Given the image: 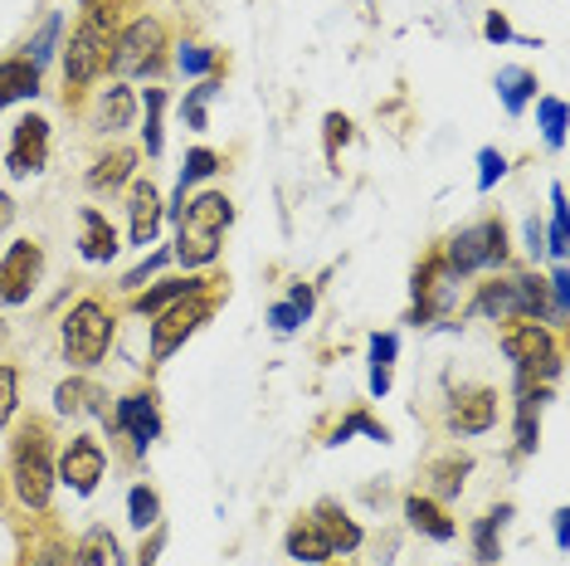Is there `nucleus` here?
Returning a JSON list of instances; mask_svg holds the SVG:
<instances>
[{
  "instance_id": "1",
  "label": "nucleus",
  "mask_w": 570,
  "mask_h": 566,
  "mask_svg": "<svg viewBox=\"0 0 570 566\" xmlns=\"http://www.w3.org/2000/svg\"><path fill=\"white\" fill-rule=\"evenodd\" d=\"M478 318H492V323H551V303H547V279L537 274H517V279H492L478 289L473 299Z\"/></svg>"
},
{
  "instance_id": "2",
  "label": "nucleus",
  "mask_w": 570,
  "mask_h": 566,
  "mask_svg": "<svg viewBox=\"0 0 570 566\" xmlns=\"http://www.w3.org/2000/svg\"><path fill=\"white\" fill-rule=\"evenodd\" d=\"M112 30H118V16L108 10V0H102V6H94L79 25H73L69 45H63V79H69L73 88H88L102 69H108Z\"/></svg>"
},
{
  "instance_id": "3",
  "label": "nucleus",
  "mask_w": 570,
  "mask_h": 566,
  "mask_svg": "<svg viewBox=\"0 0 570 566\" xmlns=\"http://www.w3.org/2000/svg\"><path fill=\"white\" fill-rule=\"evenodd\" d=\"M498 264H508V225L502 221L463 225L444 250V269L453 279H469L478 269H498Z\"/></svg>"
},
{
  "instance_id": "4",
  "label": "nucleus",
  "mask_w": 570,
  "mask_h": 566,
  "mask_svg": "<svg viewBox=\"0 0 570 566\" xmlns=\"http://www.w3.org/2000/svg\"><path fill=\"white\" fill-rule=\"evenodd\" d=\"M112 347V313L98 299H83L63 318V357L73 367H98Z\"/></svg>"
},
{
  "instance_id": "5",
  "label": "nucleus",
  "mask_w": 570,
  "mask_h": 566,
  "mask_svg": "<svg viewBox=\"0 0 570 566\" xmlns=\"http://www.w3.org/2000/svg\"><path fill=\"white\" fill-rule=\"evenodd\" d=\"M161 49H166V25H161L157 16H137V20H127L122 30L112 35V45H108V69L118 74V79H132V74L157 69Z\"/></svg>"
},
{
  "instance_id": "6",
  "label": "nucleus",
  "mask_w": 570,
  "mask_h": 566,
  "mask_svg": "<svg viewBox=\"0 0 570 566\" xmlns=\"http://www.w3.org/2000/svg\"><path fill=\"white\" fill-rule=\"evenodd\" d=\"M502 352H508V362H517L522 377H541L547 386L561 377V352H556L551 328L541 323H512L502 332Z\"/></svg>"
},
{
  "instance_id": "7",
  "label": "nucleus",
  "mask_w": 570,
  "mask_h": 566,
  "mask_svg": "<svg viewBox=\"0 0 570 566\" xmlns=\"http://www.w3.org/2000/svg\"><path fill=\"white\" fill-rule=\"evenodd\" d=\"M16 494L24 508L45 513L49 494H55V465H49V440L45 430H24V440L16 445Z\"/></svg>"
},
{
  "instance_id": "8",
  "label": "nucleus",
  "mask_w": 570,
  "mask_h": 566,
  "mask_svg": "<svg viewBox=\"0 0 570 566\" xmlns=\"http://www.w3.org/2000/svg\"><path fill=\"white\" fill-rule=\"evenodd\" d=\"M205 318H210V293H196V299H180L166 313H157L151 323V362H166L176 347H186V338L196 332Z\"/></svg>"
},
{
  "instance_id": "9",
  "label": "nucleus",
  "mask_w": 570,
  "mask_h": 566,
  "mask_svg": "<svg viewBox=\"0 0 570 566\" xmlns=\"http://www.w3.org/2000/svg\"><path fill=\"white\" fill-rule=\"evenodd\" d=\"M40 269H45V250L35 240H16L0 260V308H20L30 303L35 283H40Z\"/></svg>"
},
{
  "instance_id": "10",
  "label": "nucleus",
  "mask_w": 570,
  "mask_h": 566,
  "mask_svg": "<svg viewBox=\"0 0 570 566\" xmlns=\"http://www.w3.org/2000/svg\"><path fill=\"white\" fill-rule=\"evenodd\" d=\"M102 474H108V449H102L94 435H73L69 449H63V459H59V474H55V479L69 484V494L88 498V494H94V488L102 484Z\"/></svg>"
},
{
  "instance_id": "11",
  "label": "nucleus",
  "mask_w": 570,
  "mask_h": 566,
  "mask_svg": "<svg viewBox=\"0 0 570 566\" xmlns=\"http://www.w3.org/2000/svg\"><path fill=\"white\" fill-rule=\"evenodd\" d=\"M45 162H49V123L40 118V113H30V118H20L16 123V133H10V176H35V172H45Z\"/></svg>"
},
{
  "instance_id": "12",
  "label": "nucleus",
  "mask_w": 570,
  "mask_h": 566,
  "mask_svg": "<svg viewBox=\"0 0 570 566\" xmlns=\"http://www.w3.org/2000/svg\"><path fill=\"white\" fill-rule=\"evenodd\" d=\"M112 424L132 440L137 455H147L151 440L161 435V410H157V396L151 391H137V396H122L118 410H112Z\"/></svg>"
},
{
  "instance_id": "13",
  "label": "nucleus",
  "mask_w": 570,
  "mask_h": 566,
  "mask_svg": "<svg viewBox=\"0 0 570 566\" xmlns=\"http://www.w3.org/2000/svg\"><path fill=\"white\" fill-rule=\"evenodd\" d=\"M229 225H235V205H229L225 191H200V196L180 211V235L219 240Z\"/></svg>"
},
{
  "instance_id": "14",
  "label": "nucleus",
  "mask_w": 570,
  "mask_h": 566,
  "mask_svg": "<svg viewBox=\"0 0 570 566\" xmlns=\"http://www.w3.org/2000/svg\"><path fill=\"white\" fill-rule=\"evenodd\" d=\"M127 235H132L137 250H147L151 240H157V230L166 221V205H161V191L151 182H141V176H132V196H127Z\"/></svg>"
},
{
  "instance_id": "15",
  "label": "nucleus",
  "mask_w": 570,
  "mask_h": 566,
  "mask_svg": "<svg viewBox=\"0 0 570 566\" xmlns=\"http://www.w3.org/2000/svg\"><path fill=\"white\" fill-rule=\"evenodd\" d=\"M498 424V391L478 386V391H463L449 410V430L453 435H488Z\"/></svg>"
},
{
  "instance_id": "16",
  "label": "nucleus",
  "mask_w": 570,
  "mask_h": 566,
  "mask_svg": "<svg viewBox=\"0 0 570 566\" xmlns=\"http://www.w3.org/2000/svg\"><path fill=\"white\" fill-rule=\"evenodd\" d=\"M79 254L88 264H112L118 260V230L108 225V215L98 205H83L79 211Z\"/></svg>"
},
{
  "instance_id": "17",
  "label": "nucleus",
  "mask_w": 570,
  "mask_h": 566,
  "mask_svg": "<svg viewBox=\"0 0 570 566\" xmlns=\"http://www.w3.org/2000/svg\"><path fill=\"white\" fill-rule=\"evenodd\" d=\"M196 293H210V279H196V274H186V279H161V283H151L147 293H137V299H132V313L157 318V313H166V308L180 303V299H196Z\"/></svg>"
},
{
  "instance_id": "18",
  "label": "nucleus",
  "mask_w": 570,
  "mask_h": 566,
  "mask_svg": "<svg viewBox=\"0 0 570 566\" xmlns=\"http://www.w3.org/2000/svg\"><path fill=\"white\" fill-rule=\"evenodd\" d=\"M405 518H410L414 533L430 537V543H453V533H459V523H453L449 513L434 504V498H420V494L405 498Z\"/></svg>"
},
{
  "instance_id": "19",
  "label": "nucleus",
  "mask_w": 570,
  "mask_h": 566,
  "mask_svg": "<svg viewBox=\"0 0 570 566\" xmlns=\"http://www.w3.org/2000/svg\"><path fill=\"white\" fill-rule=\"evenodd\" d=\"M40 98V69H35L30 59H6L0 64V113L10 108V103H30Z\"/></svg>"
},
{
  "instance_id": "20",
  "label": "nucleus",
  "mask_w": 570,
  "mask_h": 566,
  "mask_svg": "<svg viewBox=\"0 0 570 566\" xmlns=\"http://www.w3.org/2000/svg\"><path fill=\"white\" fill-rule=\"evenodd\" d=\"M122 543L108 533V527H88L73 547V566H122Z\"/></svg>"
},
{
  "instance_id": "21",
  "label": "nucleus",
  "mask_w": 570,
  "mask_h": 566,
  "mask_svg": "<svg viewBox=\"0 0 570 566\" xmlns=\"http://www.w3.org/2000/svg\"><path fill=\"white\" fill-rule=\"evenodd\" d=\"M512 523V504H498V508H488L483 518L473 523V552H478V562H498L502 557V527Z\"/></svg>"
},
{
  "instance_id": "22",
  "label": "nucleus",
  "mask_w": 570,
  "mask_h": 566,
  "mask_svg": "<svg viewBox=\"0 0 570 566\" xmlns=\"http://www.w3.org/2000/svg\"><path fill=\"white\" fill-rule=\"evenodd\" d=\"M137 118V94L127 84H112V88H102V98H98V127L102 133H122V127H132Z\"/></svg>"
},
{
  "instance_id": "23",
  "label": "nucleus",
  "mask_w": 570,
  "mask_h": 566,
  "mask_svg": "<svg viewBox=\"0 0 570 566\" xmlns=\"http://www.w3.org/2000/svg\"><path fill=\"white\" fill-rule=\"evenodd\" d=\"M102 386H94V381H83V377H69L55 391V406L63 410V416H102Z\"/></svg>"
},
{
  "instance_id": "24",
  "label": "nucleus",
  "mask_w": 570,
  "mask_h": 566,
  "mask_svg": "<svg viewBox=\"0 0 570 566\" xmlns=\"http://www.w3.org/2000/svg\"><path fill=\"white\" fill-rule=\"evenodd\" d=\"M137 176V152L132 147H118L108 152L102 162H94V172H88V186L94 191H118L122 182H132Z\"/></svg>"
},
{
  "instance_id": "25",
  "label": "nucleus",
  "mask_w": 570,
  "mask_h": 566,
  "mask_svg": "<svg viewBox=\"0 0 570 566\" xmlns=\"http://www.w3.org/2000/svg\"><path fill=\"white\" fill-rule=\"evenodd\" d=\"M313 523L322 527V533H327V543H332V557H336V552H356V547H361V527H356L352 518H346V513L336 508V504H317Z\"/></svg>"
},
{
  "instance_id": "26",
  "label": "nucleus",
  "mask_w": 570,
  "mask_h": 566,
  "mask_svg": "<svg viewBox=\"0 0 570 566\" xmlns=\"http://www.w3.org/2000/svg\"><path fill=\"white\" fill-rule=\"evenodd\" d=\"M537 88H541L537 74L522 69V64H512V69H498V98H502V108H508L512 118L527 108L531 98H537Z\"/></svg>"
},
{
  "instance_id": "27",
  "label": "nucleus",
  "mask_w": 570,
  "mask_h": 566,
  "mask_svg": "<svg viewBox=\"0 0 570 566\" xmlns=\"http://www.w3.org/2000/svg\"><path fill=\"white\" fill-rule=\"evenodd\" d=\"M219 172V157L210 147H196V152H186V166H180V182H176V201L166 205V215H180L186 211V191L196 186V182H205V176H215Z\"/></svg>"
},
{
  "instance_id": "28",
  "label": "nucleus",
  "mask_w": 570,
  "mask_h": 566,
  "mask_svg": "<svg viewBox=\"0 0 570 566\" xmlns=\"http://www.w3.org/2000/svg\"><path fill=\"white\" fill-rule=\"evenodd\" d=\"M288 557H293V562H327V557H332L327 533H322L313 518L293 523V527H288Z\"/></svg>"
},
{
  "instance_id": "29",
  "label": "nucleus",
  "mask_w": 570,
  "mask_h": 566,
  "mask_svg": "<svg viewBox=\"0 0 570 566\" xmlns=\"http://www.w3.org/2000/svg\"><path fill=\"white\" fill-rule=\"evenodd\" d=\"M400 338L395 332H371V396L391 391V367H395Z\"/></svg>"
},
{
  "instance_id": "30",
  "label": "nucleus",
  "mask_w": 570,
  "mask_h": 566,
  "mask_svg": "<svg viewBox=\"0 0 570 566\" xmlns=\"http://www.w3.org/2000/svg\"><path fill=\"white\" fill-rule=\"evenodd\" d=\"M537 113H541V137L551 152L566 147V103L556 94H537Z\"/></svg>"
},
{
  "instance_id": "31",
  "label": "nucleus",
  "mask_w": 570,
  "mask_h": 566,
  "mask_svg": "<svg viewBox=\"0 0 570 566\" xmlns=\"http://www.w3.org/2000/svg\"><path fill=\"white\" fill-rule=\"evenodd\" d=\"M127 523H132L137 533H147V527L161 523V498L151 494L147 484H132V494H127Z\"/></svg>"
},
{
  "instance_id": "32",
  "label": "nucleus",
  "mask_w": 570,
  "mask_h": 566,
  "mask_svg": "<svg viewBox=\"0 0 570 566\" xmlns=\"http://www.w3.org/2000/svg\"><path fill=\"white\" fill-rule=\"evenodd\" d=\"M219 64V49H210V45H196V40H186L176 49V69L186 74V79H205Z\"/></svg>"
},
{
  "instance_id": "33",
  "label": "nucleus",
  "mask_w": 570,
  "mask_h": 566,
  "mask_svg": "<svg viewBox=\"0 0 570 566\" xmlns=\"http://www.w3.org/2000/svg\"><path fill=\"white\" fill-rule=\"evenodd\" d=\"M59 35H63V16H49L45 25H40V35H35L30 45H24V59L35 64V69L45 74V64L55 59V49H59Z\"/></svg>"
},
{
  "instance_id": "34",
  "label": "nucleus",
  "mask_w": 570,
  "mask_h": 566,
  "mask_svg": "<svg viewBox=\"0 0 570 566\" xmlns=\"http://www.w3.org/2000/svg\"><path fill=\"white\" fill-rule=\"evenodd\" d=\"M147 127H141V142H147V157H161V113H166V88H147Z\"/></svg>"
},
{
  "instance_id": "35",
  "label": "nucleus",
  "mask_w": 570,
  "mask_h": 566,
  "mask_svg": "<svg viewBox=\"0 0 570 566\" xmlns=\"http://www.w3.org/2000/svg\"><path fill=\"white\" fill-rule=\"evenodd\" d=\"M566 244H570V235H566V186L556 182L551 186V244L547 250L556 254V260H566Z\"/></svg>"
},
{
  "instance_id": "36",
  "label": "nucleus",
  "mask_w": 570,
  "mask_h": 566,
  "mask_svg": "<svg viewBox=\"0 0 570 566\" xmlns=\"http://www.w3.org/2000/svg\"><path fill=\"white\" fill-rule=\"evenodd\" d=\"M352 435H366V440H385V424H375L366 410H356V416H346V420L332 430V445H346Z\"/></svg>"
},
{
  "instance_id": "37",
  "label": "nucleus",
  "mask_w": 570,
  "mask_h": 566,
  "mask_svg": "<svg viewBox=\"0 0 570 566\" xmlns=\"http://www.w3.org/2000/svg\"><path fill=\"white\" fill-rule=\"evenodd\" d=\"M219 94V79H205L200 88H190V98L180 103V113H186V123L196 127V133H205V103H210Z\"/></svg>"
},
{
  "instance_id": "38",
  "label": "nucleus",
  "mask_w": 570,
  "mask_h": 566,
  "mask_svg": "<svg viewBox=\"0 0 570 566\" xmlns=\"http://www.w3.org/2000/svg\"><path fill=\"white\" fill-rule=\"evenodd\" d=\"M502 176H508V157H502L498 147H483L478 152V191H492L502 182Z\"/></svg>"
},
{
  "instance_id": "39",
  "label": "nucleus",
  "mask_w": 570,
  "mask_h": 566,
  "mask_svg": "<svg viewBox=\"0 0 570 566\" xmlns=\"http://www.w3.org/2000/svg\"><path fill=\"white\" fill-rule=\"evenodd\" d=\"M463 474H469V459H444V465H434L430 469V479H434V488L444 498H453L463 488Z\"/></svg>"
},
{
  "instance_id": "40",
  "label": "nucleus",
  "mask_w": 570,
  "mask_h": 566,
  "mask_svg": "<svg viewBox=\"0 0 570 566\" xmlns=\"http://www.w3.org/2000/svg\"><path fill=\"white\" fill-rule=\"evenodd\" d=\"M16 406H20V371L0 362V424H10Z\"/></svg>"
},
{
  "instance_id": "41",
  "label": "nucleus",
  "mask_w": 570,
  "mask_h": 566,
  "mask_svg": "<svg viewBox=\"0 0 570 566\" xmlns=\"http://www.w3.org/2000/svg\"><path fill=\"white\" fill-rule=\"evenodd\" d=\"M547 289H551V328H561L570 318V274H566V269H556Z\"/></svg>"
},
{
  "instance_id": "42",
  "label": "nucleus",
  "mask_w": 570,
  "mask_h": 566,
  "mask_svg": "<svg viewBox=\"0 0 570 566\" xmlns=\"http://www.w3.org/2000/svg\"><path fill=\"white\" fill-rule=\"evenodd\" d=\"M166 260H171V254H166V250H157V254H147V260H141L137 269H127V274H122V289H127V293H137V289H141V283H147L151 274H157V269H161Z\"/></svg>"
},
{
  "instance_id": "43",
  "label": "nucleus",
  "mask_w": 570,
  "mask_h": 566,
  "mask_svg": "<svg viewBox=\"0 0 570 566\" xmlns=\"http://www.w3.org/2000/svg\"><path fill=\"white\" fill-rule=\"evenodd\" d=\"M352 142V118H342V113H327V157L336 162V152Z\"/></svg>"
},
{
  "instance_id": "44",
  "label": "nucleus",
  "mask_w": 570,
  "mask_h": 566,
  "mask_svg": "<svg viewBox=\"0 0 570 566\" xmlns=\"http://www.w3.org/2000/svg\"><path fill=\"white\" fill-rule=\"evenodd\" d=\"M268 323H274L278 332H297V328H303V313H297L293 303H274V313H268Z\"/></svg>"
},
{
  "instance_id": "45",
  "label": "nucleus",
  "mask_w": 570,
  "mask_h": 566,
  "mask_svg": "<svg viewBox=\"0 0 570 566\" xmlns=\"http://www.w3.org/2000/svg\"><path fill=\"white\" fill-rule=\"evenodd\" d=\"M30 566H69V552H63L59 543H45V547H35Z\"/></svg>"
},
{
  "instance_id": "46",
  "label": "nucleus",
  "mask_w": 570,
  "mask_h": 566,
  "mask_svg": "<svg viewBox=\"0 0 570 566\" xmlns=\"http://www.w3.org/2000/svg\"><path fill=\"white\" fill-rule=\"evenodd\" d=\"M483 35L492 45H502V40H512V25H508V16H502V10H492V16L483 20Z\"/></svg>"
},
{
  "instance_id": "47",
  "label": "nucleus",
  "mask_w": 570,
  "mask_h": 566,
  "mask_svg": "<svg viewBox=\"0 0 570 566\" xmlns=\"http://www.w3.org/2000/svg\"><path fill=\"white\" fill-rule=\"evenodd\" d=\"M288 303L297 308V313H303V323H307V318H313V283H293V293H288Z\"/></svg>"
},
{
  "instance_id": "48",
  "label": "nucleus",
  "mask_w": 570,
  "mask_h": 566,
  "mask_svg": "<svg viewBox=\"0 0 570 566\" xmlns=\"http://www.w3.org/2000/svg\"><path fill=\"white\" fill-rule=\"evenodd\" d=\"M527 254H531V260H541V254H547V235H541L537 221H527Z\"/></svg>"
},
{
  "instance_id": "49",
  "label": "nucleus",
  "mask_w": 570,
  "mask_h": 566,
  "mask_svg": "<svg viewBox=\"0 0 570 566\" xmlns=\"http://www.w3.org/2000/svg\"><path fill=\"white\" fill-rule=\"evenodd\" d=\"M10 221H16V201H10L6 191H0V230H6Z\"/></svg>"
},
{
  "instance_id": "50",
  "label": "nucleus",
  "mask_w": 570,
  "mask_h": 566,
  "mask_svg": "<svg viewBox=\"0 0 570 566\" xmlns=\"http://www.w3.org/2000/svg\"><path fill=\"white\" fill-rule=\"evenodd\" d=\"M566 518H570V513L556 508V543H561V547H566Z\"/></svg>"
},
{
  "instance_id": "51",
  "label": "nucleus",
  "mask_w": 570,
  "mask_h": 566,
  "mask_svg": "<svg viewBox=\"0 0 570 566\" xmlns=\"http://www.w3.org/2000/svg\"><path fill=\"white\" fill-rule=\"evenodd\" d=\"M79 6H102V0H79Z\"/></svg>"
},
{
  "instance_id": "52",
  "label": "nucleus",
  "mask_w": 570,
  "mask_h": 566,
  "mask_svg": "<svg viewBox=\"0 0 570 566\" xmlns=\"http://www.w3.org/2000/svg\"><path fill=\"white\" fill-rule=\"evenodd\" d=\"M322 566H332V562H322Z\"/></svg>"
}]
</instances>
